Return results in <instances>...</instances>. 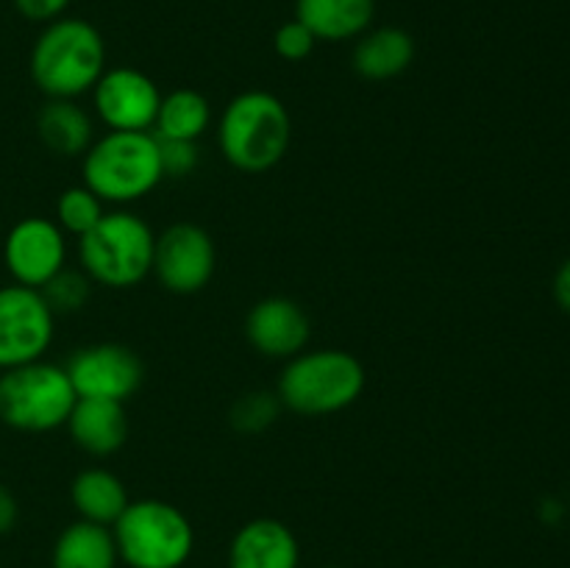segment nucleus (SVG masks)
<instances>
[{
	"instance_id": "1",
	"label": "nucleus",
	"mask_w": 570,
	"mask_h": 568,
	"mask_svg": "<svg viewBox=\"0 0 570 568\" xmlns=\"http://www.w3.org/2000/svg\"><path fill=\"white\" fill-rule=\"evenodd\" d=\"M28 72L45 98L76 100L92 92L106 72V39L81 17H59L39 31Z\"/></svg>"
},
{
	"instance_id": "2",
	"label": "nucleus",
	"mask_w": 570,
	"mask_h": 568,
	"mask_svg": "<svg viewBox=\"0 0 570 568\" xmlns=\"http://www.w3.org/2000/svg\"><path fill=\"white\" fill-rule=\"evenodd\" d=\"M293 120L282 98L248 89L228 100L217 126L223 156L239 173H267L287 156Z\"/></svg>"
},
{
	"instance_id": "3",
	"label": "nucleus",
	"mask_w": 570,
	"mask_h": 568,
	"mask_svg": "<svg viewBox=\"0 0 570 568\" xmlns=\"http://www.w3.org/2000/svg\"><path fill=\"white\" fill-rule=\"evenodd\" d=\"M165 178L154 131H106L83 154V184L104 204H134Z\"/></svg>"
},
{
	"instance_id": "4",
	"label": "nucleus",
	"mask_w": 570,
	"mask_h": 568,
	"mask_svg": "<svg viewBox=\"0 0 570 568\" xmlns=\"http://www.w3.org/2000/svg\"><path fill=\"white\" fill-rule=\"evenodd\" d=\"M365 390V368L343 349L301 351L287 360L278 379L282 407L306 418L348 410Z\"/></svg>"
},
{
	"instance_id": "5",
	"label": "nucleus",
	"mask_w": 570,
	"mask_h": 568,
	"mask_svg": "<svg viewBox=\"0 0 570 568\" xmlns=\"http://www.w3.org/2000/svg\"><path fill=\"white\" fill-rule=\"evenodd\" d=\"M156 234L139 215L106 212L98 226L78 239V259L89 282L109 290H128L154 273Z\"/></svg>"
},
{
	"instance_id": "6",
	"label": "nucleus",
	"mask_w": 570,
	"mask_h": 568,
	"mask_svg": "<svg viewBox=\"0 0 570 568\" xmlns=\"http://www.w3.org/2000/svg\"><path fill=\"white\" fill-rule=\"evenodd\" d=\"M117 555L128 568H184L195 551V529L176 505L161 499L128 501L111 523Z\"/></svg>"
},
{
	"instance_id": "7",
	"label": "nucleus",
	"mask_w": 570,
	"mask_h": 568,
	"mask_svg": "<svg viewBox=\"0 0 570 568\" xmlns=\"http://www.w3.org/2000/svg\"><path fill=\"white\" fill-rule=\"evenodd\" d=\"M76 401L70 376L53 362L37 360L0 371V423L17 432L45 434L65 427Z\"/></svg>"
},
{
	"instance_id": "8",
	"label": "nucleus",
	"mask_w": 570,
	"mask_h": 568,
	"mask_svg": "<svg viewBox=\"0 0 570 568\" xmlns=\"http://www.w3.org/2000/svg\"><path fill=\"white\" fill-rule=\"evenodd\" d=\"M53 334L56 315L39 290L22 284L0 287V371L42 360Z\"/></svg>"
},
{
	"instance_id": "9",
	"label": "nucleus",
	"mask_w": 570,
	"mask_h": 568,
	"mask_svg": "<svg viewBox=\"0 0 570 568\" xmlns=\"http://www.w3.org/2000/svg\"><path fill=\"white\" fill-rule=\"evenodd\" d=\"M217 271V248L209 232L195 223H173L156 234L154 276L176 295L200 293Z\"/></svg>"
},
{
	"instance_id": "10",
	"label": "nucleus",
	"mask_w": 570,
	"mask_h": 568,
	"mask_svg": "<svg viewBox=\"0 0 570 568\" xmlns=\"http://www.w3.org/2000/svg\"><path fill=\"white\" fill-rule=\"evenodd\" d=\"M78 399H106L126 404L145 379V365L122 343H95L78 349L65 365Z\"/></svg>"
},
{
	"instance_id": "11",
	"label": "nucleus",
	"mask_w": 570,
	"mask_h": 568,
	"mask_svg": "<svg viewBox=\"0 0 570 568\" xmlns=\"http://www.w3.org/2000/svg\"><path fill=\"white\" fill-rule=\"evenodd\" d=\"M3 262L14 284L42 290L67 267V234L50 217H22L6 234Z\"/></svg>"
},
{
	"instance_id": "12",
	"label": "nucleus",
	"mask_w": 570,
	"mask_h": 568,
	"mask_svg": "<svg viewBox=\"0 0 570 568\" xmlns=\"http://www.w3.org/2000/svg\"><path fill=\"white\" fill-rule=\"evenodd\" d=\"M161 92L150 76L134 67H111L92 89L95 115L109 131H150Z\"/></svg>"
},
{
	"instance_id": "13",
	"label": "nucleus",
	"mask_w": 570,
	"mask_h": 568,
	"mask_svg": "<svg viewBox=\"0 0 570 568\" xmlns=\"http://www.w3.org/2000/svg\"><path fill=\"white\" fill-rule=\"evenodd\" d=\"M245 337L262 356L293 360L309 343L312 323L298 301L271 295L250 306L245 317Z\"/></svg>"
},
{
	"instance_id": "14",
	"label": "nucleus",
	"mask_w": 570,
	"mask_h": 568,
	"mask_svg": "<svg viewBox=\"0 0 570 568\" xmlns=\"http://www.w3.org/2000/svg\"><path fill=\"white\" fill-rule=\"evenodd\" d=\"M301 546L293 529L278 518H254L234 532L228 568H298Z\"/></svg>"
},
{
	"instance_id": "15",
	"label": "nucleus",
	"mask_w": 570,
	"mask_h": 568,
	"mask_svg": "<svg viewBox=\"0 0 570 568\" xmlns=\"http://www.w3.org/2000/svg\"><path fill=\"white\" fill-rule=\"evenodd\" d=\"M65 427L81 451L92 457H111L128 440L126 404L106 399H78Z\"/></svg>"
},
{
	"instance_id": "16",
	"label": "nucleus",
	"mask_w": 570,
	"mask_h": 568,
	"mask_svg": "<svg viewBox=\"0 0 570 568\" xmlns=\"http://www.w3.org/2000/svg\"><path fill=\"white\" fill-rule=\"evenodd\" d=\"M376 0H295V20L317 42H348L371 31Z\"/></svg>"
},
{
	"instance_id": "17",
	"label": "nucleus",
	"mask_w": 570,
	"mask_h": 568,
	"mask_svg": "<svg viewBox=\"0 0 570 568\" xmlns=\"http://www.w3.org/2000/svg\"><path fill=\"white\" fill-rule=\"evenodd\" d=\"M415 61V39L395 26L371 28L356 39L354 70L367 81H390L406 72Z\"/></svg>"
},
{
	"instance_id": "18",
	"label": "nucleus",
	"mask_w": 570,
	"mask_h": 568,
	"mask_svg": "<svg viewBox=\"0 0 570 568\" xmlns=\"http://www.w3.org/2000/svg\"><path fill=\"white\" fill-rule=\"evenodd\" d=\"M117 562L120 555L111 527L81 518L61 529L50 551V568H117Z\"/></svg>"
},
{
	"instance_id": "19",
	"label": "nucleus",
	"mask_w": 570,
	"mask_h": 568,
	"mask_svg": "<svg viewBox=\"0 0 570 568\" xmlns=\"http://www.w3.org/2000/svg\"><path fill=\"white\" fill-rule=\"evenodd\" d=\"M37 134L56 156H83L95 143L89 111L67 98H48L37 115Z\"/></svg>"
},
{
	"instance_id": "20",
	"label": "nucleus",
	"mask_w": 570,
	"mask_h": 568,
	"mask_svg": "<svg viewBox=\"0 0 570 568\" xmlns=\"http://www.w3.org/2000/svg\"><path fill=\"white\" fill-rule=\"evenodd\" d=\"M70 501L81 521L111 527L131 499L117 473L106 471V468H87L72 479Z\"/></svg>"
},
{
	"instance_id": "21",
	"label": "nucleus",
	"mask_w": 570,
	"mask_h": 568,
	"mask_svg": "<svg viewBox=\"0 0 570 568\" xmlns=\"http://www.w3.org/2000/svg\"><path fill=\"white\" fill-rule=\"evenodd\" d=\"M212 126V106L195 89H173L170 95H161L159 115L154 123L156 139H184V143H198Z\"/></svg>"
},
{
	"instance_id": "22",
	"label": "nucleus",
	"mask_w": 570,
	"mask_h": 568,
	"mask_svg": "<svg viewBox=\"0 0 570 568\" xmlns=\"http://www.w3.org/2000/svg\"><path fill=\"white\" fill-rule=\"evenodd\" d=\"M106 215V204L87 187V184H76V187H67L65 193L56 200V223L65 234L81 239L83 234L92 232L100 223V217Z\"/></svg>"
},
{
	"instance_id": "23",
	"label": "nucleus",
	"mask_w": 570,
	"mask_h": 568,
	"mask_svg": "<svg viewBox=\"0 0 570 568\" xmlns=\"http://www.w3.org/2000/svg\"><path fill=\"white\" fill-rule=\"evenodd\" d=\"M282 415V399L278 393H267V390H250V393L239 395L232 404L228 421L237 432L243 434H259L271 429Z\"/></svg>"
},
{
	"instance_id": "24",
	"label": "nucleus",
	"mask_w": 570,
	"mask_h": 568,
	"mask_svg": "<svg viewBox=\"0 0 570 568\" xmlns=\"http://www.w3.org/2000/svg\"><path fill=\"white\" fill-rule=\"evenodd\" d=\"M39 293L48 301L53 315H72V312H78L89 301L92 282H89V276L83 271H70V267H65V271L56 273Z\"/></svg>"
},
{
	"instance_id": "25",
	"label": "nucleus",
	"mask_w": 570,
	"mask_h": 568,
	"mask_svg": "<svg viewBox=\"0 0 570 568\" xmlns=\"http://www.w3.org/2000/svg\"><path fill=\"white\" fill-rule=\"evenodd\" d=\"M315 45L317 39L312 37L309 28H306L304 22L295 20V17L293 20L282 22V26L276 28V33H273V50H276V56H282L284 61L309 59Z\"/></svg>"
},
{
	"instance_id": "26",
	"label": "nucleus",
	"mask_w": 570,
	"mask_h": 568,
	"mask_svg": "<svg viewBox=\"0 0 570 568\" xmlns=\"http://www.w3.org/2000/svg\"><path fill=\"white\" fill-rule=\"evenodd\" d=\"M159 156L165 178H187L200 165L198 143H184V139H159Z\"/></svg>"
},
{
	"instance_id": "27",
	"label": "nucleus",
	"mask_w": 570,
	"mask_h": 568,
	"mask_svg": "<svg viewBox=\"0 0 570 568\" xmlns=\"http://www.w3.org/2000/svg\"><path fill=\"white\" fill-rule=\"evenodd\" d=\"M11 3H14V9L20 11L26 20L42 22V26H48V22L65 17L70 0H11Z\"/></svg>"
},
{
	"instance_id": "28",
	"label": "nucleus",
	"mask_w": 570,
	"mask_h": 568,
	"mask_svg": "<svg viewBox=\"0 0 570 568\" xmlns=\"http://www.w3.org/2000/svg\"><path fill=\"white\" fill-rule=\"evenodd\" d=\"M17 518H20V507H17L14 493L0 482V538L17 527Z\"/></svg>"
},
{
	"instance_id": "29",
	"label": "nucleus",
	"mask_w": 570,
	"mask_h": 568,
	"mask_svg": "<svg viewBox=\"0 0 570 568\" xmlns=\"http://www.w3.org/2000/svg\"><path fill=\"white\" fill-rule=\"evenodd\" d=\"M554 298H557V304H560L562 310L570 315V256L562 262L560 271H557V276H554Z\"/></svg>"
},
{
	"instance_id": "30",
	"label": "nucleus",
	"mask_w": 570,
	"mask_h": 568,
	"mask_svg": "<svg viewBox=\"0 0 570 568\" xmlns=\"http://www.w3.org/2000/svg\"><path fill=\"white\" fill-rule=\"evenodd\" d=\"M328 568H340V566H328Z\"/></svg>"
},
{
	"instance_id": "31",
	"label": "nucleus",
	"mask_w": 570,
	"mask_h": 568,
	"mask_svg": "<svg viewBox=\"0 0 570 568\" xmlns=\"http://www.w3.org/2000/svg\"><path fill=\"white\" fill-rule=\"evenodd\" d=\"M445 568H456V566H445Z\"/></svg>"
}]
</instances>
